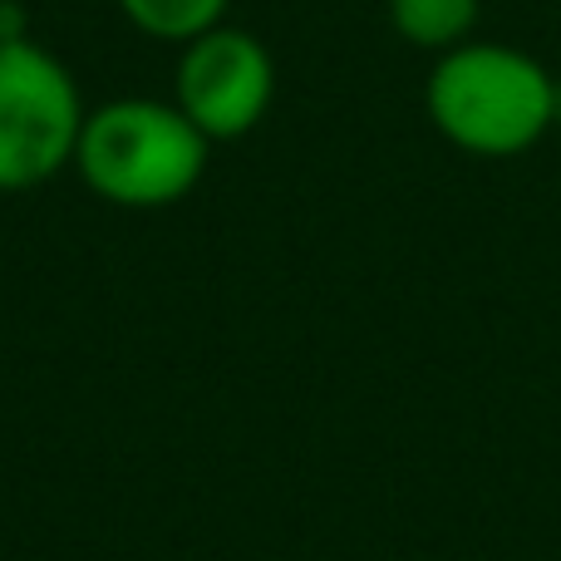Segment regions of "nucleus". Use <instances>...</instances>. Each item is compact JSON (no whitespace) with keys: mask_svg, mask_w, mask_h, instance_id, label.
Masks as SVG:
<instances>
[{"mask_svg":"<svg viewBox=\"0 0 561 561\" xmlns=\"http://www.w3.org/2000/svg\"><path fill=\"white\" fill-rule=\"evenodd\" d=\"M428 124L473 158H517L561 118V79L507 39H468L434 55L424 84Z\"/></svg>","mask_w":561,"mask_h":561,"instance_id":"nucleus-1","label":"nucleus"},{"mask_svg":"<svg viewBox=\"0 0 561 561\" xmlns=\"http://www.w3.org/2000/svg\"><path fill=\"white\" fill-rule=\"evenodd\" d=\"M213 144L173 99H108L89 108L75 168L94 197L128 213L173 207L203 183Z\"/></svg>","mask_w":561,"mask_h":561,"instance_id":"nucleus-2","label":"nucleus"},{"mask_svg":"<svg viewBox=\"0 0 561 561\" xmlns=\"http://www.w3.org/2000/svg\"><path fill=\"white\" fill-rule=\"evenodd\" d=\"M84 114V94L55 49L35 35L0 39V193H30L65 173Z\"/></svg>","mask_w":561,"mask_h":561,"instance_id":"nucleus-3","label":"nucleus"},{"mask_svg":"<svg viewBox=\"0 0 561 561\" xmlns=\"http://www.w3.org/2000/svg\"><path fill=\"white\" fill-rule=\"evenodd\" d=\"M276 99V59L252 30L213 25L187 39L173 69V104L203 128L207 144L247 138Z\"/></svg>","mask_w":561,"mask_h":561,"instance_id":"nucleus-4","label":"nucleus"},{"mask_svg":"<svg viewBox=\"0 0 561 561\" xmlns=\"http://www.w3.org/2000/svg\"><path fill=\"white\" fill-rule=\"evenodd\" d=\"M483 15V0H389V25L404 45L444 55L454 45H468Z\"/></svg>","mask_w":561,"mask_h":561,"instance_id":"nucleus-5","label":"nucleus"},{"mask_svg":"<svg viewBox=\"0 0 561 561\" xmlns=\"http://www.w3.org/2000/svg\"><path fill=\"white\" fill-rule=\"evenodd\" d=\"M227 5H232V0H118L128 25L153 39H168V45H187V39H197L203 30L222 25Z\"/></svg>","mask_w":561,"mask_h":561,"instance_id":"nucleus-6","label":"nucleus"},{"mask_svg":"<svg viewBox=\"0 0 561 561\" xmlns=\"http://www.w3.org/2000/svg\"><path fill=\"white\" fill-rule=\"evenodd\" d=\"M30 35V20L20 0H0V39H25Z\"/></svg>","mask_w":561,"mask_h":561,"instance_id":"nucleus-7","label":"nucleus"}]
</instances>
